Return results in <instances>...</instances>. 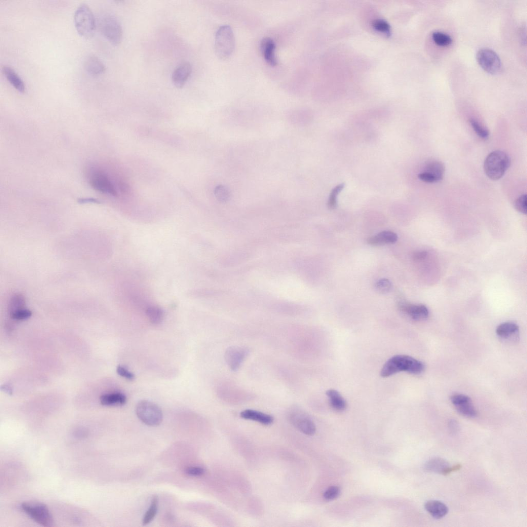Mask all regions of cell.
Segmentation results:
<instances>
[{
    "label": "cell",
    "mask_w": 527,
    "mask_h": 527,
    "mask_svg": "<svg viewBox=\"0 0 527 527\" xmlns=\"http://www.w3.org/2000/svg\"><path fill=\"white\" fill-rule=\"evenodd\" d=\"M158 497L154 496L153 498L149 509H148L144 515L142 523L143 525L149 524L155 518L158 509Z\"/></svg>",
    "instance_id": "obj_27"
},
{
    "label": "cell",
    "mask_w": 527,
    "mask_h": 527,
    "mask_svg": "<svg viewBox=\"0 0 527 527\" xmlns=\"http://www.w3.org/2000/svg\"><path fill=\"white\" fill-rule=\"evenodd\" d=\"M326 395L329 398L332 408L336 411L341 412L347 408V402L339 391L330 389L327 391Z\"/></svg>",
    "instance_id": "obj_22"
},
{
    "label": "cell",
    "mask_w": 527,
    "mask_h": 527,
    "mask_svg": "<svg viewBox=\"0 0 527 527\" xmlns=\"http://www.w3.org/2000/svg\"><path fill=\"white\" fill-rule=\"evenodd\" d=\"M340 492V489L339 487H337V486H331V487L328 488L325 492L324 493L323 497L327 500V501H333V500L339 496Z\"/></svg>",
    "instance_id": "obj_35"
},
{
    "label": "cell",
    "mask_w": 527,
    "mask_h": 527,
    "mask_svg": "<svg viewBox=\"0 0 527 527\" xmlns=\"http://www.w3.org/2000/svg\"><path fill=\"white\" fill-rule=\"evenodd\" d=\"M117 372L119 376L126 378L128 380L132 381L134 379V375L122 366H117Z\"/></svg>",
    "instance_id": "obj_39"
},
{
    "label": "cell",
    "mask_w": 527,
    "mask_h": 527,
    "mask_svg": "<svg viewBox=\"0 0 527 527\" xmlns=\"http://www.w3.org/2000/svg\"><path fill=\"white\" fill-rule=\"evenodd\" d=\"M448 426L450 433L452 435H457L459 430H460V426H459L458 422L455 420H450L449 422Z\"/></svg>",
    "instance_id": "obj_41"
},
{
    "label": "cell",
    "mask_w": 527,
    "mask_h": 527,
    "mask_svg": "<svg viewBox=\"0 0 527 527\" xmlns=\"http://www.w3.org/2000/svg\"><path fill=\"white\" fill-rule=\"evenodd\" d=\"M425 172L433 176L439 182L443 178L445 167L440 161L430 160L426 164Z\"/></svg>",
    "instance_id": "obj_25"
},
{
    "label": "cell",
    "mask_w": 527,
    "mask_h": 527,
    "mask_svg": "<svg viewBox=\"0 0 527 527\" xmlns=\"http://www.w3.org/2000/svg\"><path fill=\"white\" fill-rule=\"evenodd\" d=\"M32 312L29 309L22 308L10 313L11 319L16 320H24L30 318Z\"/></svg>",
    "instance_id": "obj_34"
},
{
    "label": "cell",
    "mask_w": 527,
    "mask_h": 527,
    "mask_svg": "<svg viewBox=\"0 0 527 527\" xmlns=\"http://www.w3.org/2000/svg\"><path fill=\"white\" fill-rule=\"evenodd\" d=\"M462 468V466L461 464H457L452 467L449 466L444 470L442 474L445 476L448 475L453 472L460 470Z\"/></svg>",
    "instance_id": "obj_42"
},
{
    "label": "cell",
    "mask_w": 527,
    "mask_h": 527,
    "mask_svg": "<svg viewBox=\"0 0 527 527\" xmlns=\"http://www.w3.org/2000/svg\"><path fill=\"white\" fill-rule=\"evenodd\" d=\"M469 122L472 129H473L475 133L480 138L484 140H486L489 138V131L482 126L476 120L473 118H471L469 120Z\"/></svg>",
    "instance_id": "obj_32"
},
{
    "label": "cell",
    "mask_w": 527,
    "mask_h": 527,
    "mask_svg": "<svg viewBox=\"0 0 527 527\" xmlns=\"http://www.w3.org/2000/svg\"><path fill=\"white\" fill-rule=\"evenodd\" d=\"M496 332L497 335L503 339H513L518 336L519 327L514 322H505L497 327Z\"/></svg>",
    "instance_id": "obj_19"
},
{
    "label": "cell",
    "mask_w": 527,
    "mask_h": 527,
    "mask_svg": "<svg viewBox=\"0 0 527 527\" xmlns=\"http://www.w3.org/2000/svg\"><path fill=\"white\" fill-rule=\"evenodd\" d=\"M25 305L24 296L21 294H15L11 296L9 303L10 312L15 310L24 308Z\"/></svg>",
    "instance_id": "obj_30"
},
{
    "label": "cell",
    "mask_w": 527,
    "mask_h": 527,
    "mask_svg": "<svg viewBox=\"0 0 527 527\" xmlns=\"http://www.w3.org/2000/svg\"><path fill=\"white\" fill-rule=\"evenodd\" d=\"M23 511L35 522L44 527H51L53 519L47 506L38 502H25L21 505Z\"/></svg>",
    "instance_id": "obj_8"
},
{
    "label": "cell",
    "mask_w": 527,
    "mask_h": 527,
    "mask_svg": "<svg viewBox=\"0 0 527 527\" xmlns=\"http://www.w3.org/2000/svg\"><path fill=\"white\" fill-rule=\"evenodd\" d=\"M476 59L482 68L492 74L501 72L502 63L497 53L488 48L480 49L477 53Z\"/></svg>",
    "instance_id": "obj_9"
},
{
    "label": "cell",
    "mask_w": 527,
    "mask_h": 527,
    "mask_svg": "<svg viewBox=\"0 0 527 527\" xmlns=\"http://www.w3.org/2000/svg\"><path fill=\"white\" fill-rule=\"evenodd\" d=\"M399 307L403 312L416 321L423 320L429 316V310L424 305H413L407 302H401Z\"/></svg>",
    "instance_id": "obj_13"
},
{
    "label": "cell",
    "mask_w": 527,
    "mask_h": 527,
    "mask_svg": "<svg viewBox=\"0 0 527 527\" xmlns=\"http://www.w3.org/2000/svg\"><path fill=\"white\" fill-rule=\"evenodd\" d=\"M375 288L378 292L382 293H386L391 290V283L387 279H382L376 283Z\"/></svg>",
    "instance_id": "obj_38"
},
{
    "label": "cell",
    "mask_w": 527,
    "mask_h": 527,
    "mask_svg": "<svg viewBox=\"0 0 527 527\" xmlns=\"http://www.w3.org/2000/svg\"><path fill=\"white\" fill-rule=\"evenodd\" d=\"M247 348L242 347H232L226 351L225 357L230 369L234 371L239 369L249 354Z\"/></svg>",
    "instance_id": "obj_10"
},
{
    "label": "cell",
    "mask_w": 527,
    "mask_h": 527,
    "mask_svg": "<svg viewBox=\"0 0 527 527\" xmlns=\"http://www.w3.org/2000/svg\"><path fill=\"white\" fill-rule=\"evenodd\" d=\"M85 175L88 183L96 191L114 197L117 196L109 175L97 163L89 164L86 168Z\"/></svg>",
    "instance_id": "obj_2"
},
{
    "label": "cell",
    "mask_w": 527,
    "mask_h": 527,
    "mask_svg": "<svg viewBox=\"0 0 527 527\" xmlns=\"http://www.w3.org/2000/svg\"><path fill=\"white\" fill-rule=\"evenodd\" d=\"M371 25L372 28L378 32L388 36L391 33V26L389 23L384 19H375L372 21Z\"/></svg>",
    "instance_id": "obj_29"
},
{
    "label": "cell",
    "mask_w": 527,
    "mask_h": 527,
    "mask_svg": "<svg viewBox=\"0 0 527 527\" xmlns=\"http://www.w3.org/2000/svg\"><path fill=\"white\" fill-rule=\"evenodd\" d=\"M100 401L103 406H122L126 404L127 398L123 394L116 393L102 395Z\"/></svg>",
    "instance_id": "obj_23"
},
{
    "label": "cell",
    "mask_w": 527,
    "mask_h": 527,
    "mask_svg": "<svg viewBox=\"0 0 527 527\" xmlns=\"http://www.w3.org/2000/svg\"><path fill=\"white\" fill-rule=\"evenodd\" d=\"M146 315L151 322L158 324L163 321L165 313L164 310L157 306H150L146 309Z\"/></svg>",
    "instance_id": "obj_26"
},
{
    "label": "cell",
    "mask_w": 527,
    "mask_h": 527,
    "mask_svg": "<svg viewBox=\"0 0 527 527\" xmlns=\"http://www.w3.org/2000/svg\"><path fill=\"white\" fill-rule=\"evenodd\" d=\"M451 401L457 411L462 415L470 418L477 416V411L468 396L462 394L454 395L451 397Z\"/></svg>",
    "instance_id": "obj_12"
},
{
    "label": "cell",
    "mask_w": 527,
    "mask_h": 527,
    "mask_svg": "<svg viewBox=\"0 0 527 527\" xmlns=\"http://www.w3.org/2000/svg\"><path fill=\"white\" fill-rule=\"evenodd\" d=\"M2 72L9 83L20 92H24L25 85L16 72L9 66H4Z\"/></svg>",
    "instance_id": "obj_21"
},
{
    "label": "cell",
    "mask_w": 527,
    "mask_h": 527,
    "mask_svg": "<svg viewBox=\"0 0 527 527\" xmlns=\"http://www.w3.org/2000/svg\"><path fill=\"white\" fill-rule=\"evenodd\" d=\"M214 195L216 198L222 202H226L231 197V193H230L228 188L223 185H219L215 187Z\"/></svg>",
    "instance_id": "obj_33"
},
{
    "label": "cell",
    "mask_w": 527,
    "mask_h": 527,
    "mask_svg": "<svg viewBox=\"0 0 527 527\" xmlns=\"http://www.w3.org/2000/svg\"><path fill=\"white\" fill-rule=\"evenodd\" d=\"M261 48L267 62L273 66L276 65L278 61L275 54L276 47L274 40L269 38L264 39L261 42Z\"/></svg>",
    "instance_id": "obj_16"
},
{
    "label": "cell",
    "mask_w": 527,
    "mask_h": 527,
    "mask_svg": "<svg viewBox=\"0 0 527 527\" xmlns=\"http://www.w3.org/2000/svg\"><path fill=\"white\" fill-rule=\"evenodd\" d=\"M74 23L78 33L85 38L91 37L96 28V21L90 8L86 4L79 5L74 13Z\"/></svg>",
    "instance_id": "obj_5"
},
{
    "label": "cell",
    "mask_w": 527,
    "mask_h": 527,
    "mask_svg": "<svg viewBox=\"0 0 527 527\" xmlns=\"http://www.w3.org/2000/svg\"><path fill=\"white\" fill-rule=\"evenodd\" d=\"M136 412L140 421L148 426H158L163 420V413L160 408L150 401L143 400L138 403Z\"/></svg>",
    "instance_id": "obj_7"
},
{
    "label": "cell",
    "mask_w": 527,
    "mask_h": 527,
    "mask_svg": "<svg viewBox=\"0 0 527 527\" xmlns=\"http://www.w3.org/2000/svg\"><path fill=\"white\" fill-rule=\"evenodd\" d=\"M290 418L293 425L304 434L313 436L315 434L316 429L314 422L302 412L293 411Z\"/></svg>",
    "instance_id": "obj_11"
},
{
    "label": "cell",
    "mask_w": 527,
    "mask_h": 527,
    "mask_svg": "<svg viewBox=\"0 0 527 527\" xmlns=\"http://www.w3.org/2000/svg\"><path fill=\"white\" fill-rule=\"evenodd\" d=\"M192 71V66L188 62H184L179 64L172 74V79L173 85L179 89L183 88L190 77Z\"/></svg>",
    "instance_id": "obj_14"
},
{
    "label": "cell",
    "mask_w": 527,
    "mask_h": 527,
    "mask_svg": "<svg viewBox=\"0 0 527 527\" xmlns=\"http://www.w3.org/2000/svg\"><path fill=\"white\" fill-rule=\"evenodd\" d=\"M510 163V158L507 153L501 151H494L485 160V173L490 179L498 180L503 177Z\"/></svg>",
    "instance_id": "obj_3"
},
{
    "label": "cell",
    "mask_w": 527,
    "mask_h": 527,
    "mask_svg": "<svg viewBox=\"0 0 527 527\" xmlns=\"http://www.w3.org/2000/svg\"><path fill=\"white\" fill-rule=\"evenodd\" d=\"M240 416L244 419L257 422L265 425H269L274 422V418L272 415L252 410L241 411Z\"/></svg>",
    "instance_id": "obj_15"
},
{
    "label": "cell",
    "mask_w": 527,
    "mask_h": 527,
    "mask_svg": "<svg viewBox=\"0 0 527 527\" xmlns=\"http://www.w3.org/2000/svg\"><path fill=\"white\" fill-rule=\"evenodd\" d=\"M84 66L87 72L92 76L101 75L106 71V66L103 62L97 57L93 55L86 58Z\"/></svg>",
    "instance_id": "obj_18"
},
{
    "label": "cell",
    "mask_w": 527,
    "mask_h": 527,
    "mask_svg": "<svg viewBox=\"0 0 527 527\" xmlns=\"http://www.w3.org/2000/svg\"><path fill=\"white\" fill-rule=\"evenodd\" d=\"M450 466L449 463L442 458L430 459L424 465V469L428 472L442 474L444 470Z\"/></svg>",
    "instance_id": "obj_24"
},
{
    "label": "cell",
    "mask_w": 527,
    "mask_h": 527,
    "mask_svg": "<svg viewBox=\"0 0 527 527\" xmlns=\"http://www.w3.org/2000/svg\"><path fill=\"white\" fill-rule=\"evenodd\" d=\"M426 510L432 517L441 519L447 515L449 509L447 505L438 501H429L425 505Z\"/></svg>",
    "instance_id": "obj_17"
},
{
    "label": "cell",
    "mask_w": 527,
    "mask_h": 527,
    "mask_svg": "<svg viewBox=\"0 0 527 527\" xmlns=\"http://www.w3.org/2000/svg\"><path fill=\"white\" fill-rule=\"evenodd\" d=\"M235 47V38L231 26L223 25L216 33L215 50L221 59L228 58L233 54Z\"/></svg>",
    "instance_id": "obj_4"
},
{
    "label": "cell",
    "mask_w": 527,
    "mask_h": 527,
    "mask_svg": "<svg viewBox=\"0 0 527 527\" xmlns=\"http://www.w3.org/2000/svg\"><path fill=\"white\" fill-rule=\"evenodd\" d=\"M432 38L434 43L440 47L449 46L453 42V40L449 35L439 31L432 33Z\"/></svg>",
    "instance_id": "obj_28"
},
{
    "label": "cell",
    "mask_w": 527,
    "mask_h": 527,
    "mask_svg": "<svg viewBox=\"0 0 527 527\" xmlns=\"http://www.w3.org/2000/svg\"><path fill=\"white\" fill-rule=\"evenodd\" d=\"M427 256V252L424 251H418L415 252L413 256V260L416 261H422L425 259Z\"/></svg>",
    "instance_id": "obj_43"
},
{
    "label": "cell",
    "mask_w": 527,
    "mask_h": 527,
    "mask_svg": "<svg viewBox=\"0 0 527 527\" xmlns=\"http://www.w3.org/2000/svg\"><path fill=\"white\" fill-rule=\"evenodd\" d=\"M101 32L108 41L115 45L120 43L123 38V30L117 19L110 13L101 15L98 20Z\"/></svg>",
    "instance_id": "obj_6"
},
{
    "label": "cell",
    "mask_w": 527,
    "mask_h": 527,
    "mask_svg": "<svg viewBox=\"0 0 527 527\" xmlns=\"http://www.w3.org/2000/svg\"><path fill=\"white\" fill-rule=\"evenodd\" d=\"M516 210L524 214H527V195H523L519 197L515 204Z\"/></svg>",
    "instance_id": "obj_36"
},
{
    "label": "cell",
    "mask_w": 527,
    "mask_h": 527,
    "mask_svg": "<svg viewBox=\"0 0 527 527\" xmlns=\"http://www.w3.org/2000/svg\"><path fill=\"white\" fill-rule=\"evenodd\" d=\"M398 240L397 235L391 232H383L376 236L371 237L367 240L369 244L379 246L387 244H393Z\"/></svg>",
    "instance_id": "obj_20"
},
{
    "label": "cell",
    "mask_w": 527,
    "mask_h": 527,
    "mask_svg": "<svg viewBox=\"0 0 527 527\" xmlns=\"http://www.w3.org/2000/svg\"><path fill=\"white\" fill-rule=\"evenodd\" d=\"M185 472L188 476L199 477L203 475L205 473L206 470L200 467H190L186 468Z\"/></svg>",
    "instance_id": "obj_37"
},
{
    "label": "cell",
    "mask_w": 527,
    "mask_h": 527,
    "mask_svg": "<svg viewBox=\"0 0 527 527\" xmlns=\"http://www.w3.org/2000/svg\"><path fill=\"white\" fill-rule=\"evenodd\" d=\"M1 390L4 392L6 394L11 395L13 393L12 389L10 386L7 384H4L1 387Z\"/></svg>",
    "instance_id": "obj_44"
},
{
    "label": "cell",
    "mask_w": 527,
    "mask_h": 527,
    "mask_svg": "<svg viewBox=\"0 0 527 527\" xmlns=\"http://www.w3.org/2000/svg\"><path fill=\"white\" fill-rule=\"evenodd\" d=\"M424 369V364L421 361L408 355H398L391 357L384 364L381 375L388 377L401 372L419 374Z\"/></svg>",
    "instance_id": "obj_1"
},
{
    "label": "cell",
    "mask_w": 527,
    "mask_h": 527,
    "mask_svg": "<svg viewBox=\"0 0 527 527\" xmlns=\"http://www.w3.org/2000/svg\"><path fill=\"white\" fill-rule=\"evenodd\" d=\"M344 187L345 183H342L335 186L332 190L328 202V207L330 209H334L336 207L338 195L343 190Z\"/></svg>",
    "instance_id": "obj_31"
},
{
    "label": "cell",
    "mask_w": 527,
    "mask_h": 527,
    "mask_svg": "<svg viewBox=\"0 0 527 527\" xmlns=\"http://www.w3.org/2000/svg\"><path fill=\"white\" fill-rule=\"evenodd\" d=\"M418 178L421 181L426 183H436L439 182L438 180L433 176L426 173L423 172L418 175Z\"/></svg>",
    "instance_id": "obj_40"
}]
</instances>
